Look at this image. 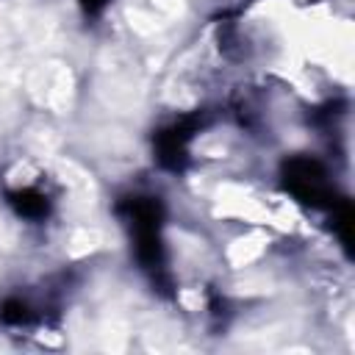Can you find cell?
Masks as SVG:
<instances>
[{
    "instance_id": "obj_1",
    "label": "cell",
    "mask_w": 355,
    "mask_h": 355,
    "mask_svg": "<svg viewBox=\"0 0 355 355\" xmlns=\"http://www.w3.org/2000/svg\"><path fill=\"white\" fill-rule=\"evenodd\" d=\"M283 183L300 202L308 205H324L333 197L324 166L308 155H297L283 164Z\"/></svg>"
},
{
    "instance_id": "obj_5",
    "label": "cell",
    "mask_w": 355,
    "mask_h": 355,
    "mask_svg": "<svg viewBox=\"0 0 355 355\" xmlns=\"http://www.w3.org/2000/svg\"><path fill=\"white\" fill-rule=\"evenodd\" d=\"M108 6V0H80V8L89 14V17H94V14H100L103 8Z\"/></svg>"
},
{
    "instance_id": "obj_4",
    "label": "cell",
    "mask_w": 355,
    "mask_h": 355,
    "mask_svg": "<svg viewBox=\"0 0 355 355\" xmlns=\"http://www.w3.org/2000/svg\"><path fill=\"white\" fill-rule=\"evenodd\" d=\"M28 319H31V311H28V305L22 300H17V297L3 300V305H0V322H6V324H25Z\"/></svg>"
},
{
    "instance_id": "obj_2",
    "label": "cell",
    "mask_w": 355,
    "mask_h": 355,
    "mask_svg": "<svg viewBox=\"0 0 355 355\" xmlns=\"http://www.w3.org/2000/svg\"><path fill=\"white\" fill-rule=\"evenodd\" d=\"M200 128V119L197 116H183L180 122L164 128L155 133V155L161 161V166L166 169H183L186 164V147L191 141V136L197 133Z\"/></svg>"
},
{
    "instance_id": "obj_3",
    "label": "cell",
    "mask_w": 355,
    "mask_h": 355,
    "mask_svg": "<svg viewBox=\"0 0 355 355\" xmlns=\"http://www.w3.org/2000/svg\"><path fill=\"white\" fill-rule=\"evenodd\" d=\"M8 205L19 216H25V219H44L47 211H50L47 197L42 191H36V189H17V191H11L8 194Z\"/></svg>"
}]
</instances>
